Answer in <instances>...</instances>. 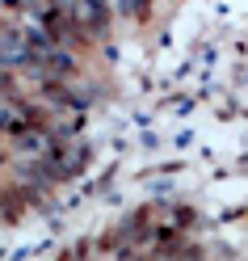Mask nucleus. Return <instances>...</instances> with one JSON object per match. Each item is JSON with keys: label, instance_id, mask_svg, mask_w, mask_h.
Instances as JSON below:
<instances>
[{"label": "nucleus", "instance_id": "f257e3e1", "mask_svg": "<svg viewBox=\"0 0 248 261\" xmlns=\"http://www.w3.org/2000/svg\"><path fill=\"white\" fill-rule=\"evenodd\" d=\"M156 261H206V257H202V249H198V244H189L185 253H177V257H156Z\"/></svg>", "mask_w": 248, "mask_h": 261}, {"label": "nucleus", "instance_id": "f03ea898", "mask_svg": "<svg viewBox=\"0 0 248 261\" xmlns=\"http://www.w3.org/2000/svg\"><path fill=\"white\" fill-rule=\"evenodd\" d=\"M59 261H89V249H85V244H76V249H68Z\"/></svg>", "mask_w": 248, "mask_h": 261}, {"label": "nucleus", "instance_id": "7ed1b4c3", "mask_svg": "<svg viewBox=\"0 0 248 261\" xmlns=\"http://www.w3.org/2000/svg\"><path fill=\"white\" fill-rule=\"evenodd\" d=\"M135 261H152V253H147V257H135Z\"/></svg>", "mask_w": 248, "mask_h": 261}]
</instances>
